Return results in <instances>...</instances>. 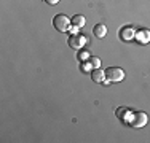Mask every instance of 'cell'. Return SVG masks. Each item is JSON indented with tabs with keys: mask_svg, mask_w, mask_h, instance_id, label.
<instances>
[{
	"mask_svg": "<svg viewBox=\"0 0 150 143\" xmlns=\"http://www.w3.org/2000/svg\"><path fill=\"white\" fill-rule=\"evenodd\" d=\"M90 57H91V56L88 54V53H83V51H81L80 54H78V60H80V62H85V60H88Z\"/></svg>",
	"mask_w": 150,
	"mask_h": 143,
	"instance_id": "cell-12",
	"label": "cell"
},
{
	"mask_svg": "<svg viewBox=\"0 0 150 143\" xmlns=\"http://www.w3.org/2000/svg\"><path fill=\"white\" fill-rule=\"evenodd\" d=\"M88 60L91 62L93 69H99V67H101V59H99V57H96V56H91Z\"/></svg>",
	"mask_w": 150,
	"mask_h": 143,
	"instance_id": "cell-11",
	"label": "cell"
},
{
	"mask_svg": "<svg viewBox=\"0 0 150 143\" xmlns=\"http://www.w3.org/2000/svg\"><path fill=\"white\" fill-rule=\"evenodd\" d=\"M147 121H149V118H147V114H145L144 111H136L131 114V121H129V124L133 127H144L145 124H147Z\"/></svg>",
	"mask_w": 150,
	"mask_h": 143,
	"instance_id": "cell-4",
	"label": "cell"
},
{
	"mask_svg": "<svg viewBox=\"0 0 150 143\" xmlns=\"http://www.w3.org/2000/svg\"><path fill=\"white\" fill-rule=\"evenodd\" d=\"M69 32H70V35H77V34H78V27L72 24V26H70V29H69Z\"/></svg>",
	"mask_w": 150,
	"mask_h": 143,
	"instance_id": "cell-13",
	"label": "cell"
},
{
	"mask_svg": "<svg viewBox=\"0 0 150 143\" xmlns=\"http://www.w3.org/2000/svg\"><path fill=\"white\" fill-rule=\"evenodd\" d=\"M105 80H109L110 83H120L125 80V72L120 67H109L105 70Z\"/></svg>",
	"mask_w": 150,
	"mask_h": 143,
	"instance_id": "cell-2",
	"label": "cell"
},
{
	"mask_svg": "<svg viewBox=\"0 0 150 143\" xmlns=\"http://www.w3.org/2000/svg\"><path fill=\"white\" fill-rule=\"evenodd\" d=\"M72 24L77 26L78 29H81V27L86 26V18H85L83 14H75V16L72 18Z\"/></svg>",
	"mask_w": 150,
	"mask_h": 143,
	"instance_id": "cell-9",
	"label": "cell"
},
{
	"mask_svg": "<svg viewBox=\"0 0 150 143\" xmlns=\"http://www.w3.org/2000/svg\"><path fill=\"white\" fill-rule=\"evenodd\" d=\"M118 35H120L121 41H131V40H134V37H136V29L133 26H125V27L120 29Z\"/></svg>",
	"mask_w": 150,
	"mask_h": 143,
	"instance_id": "cell-5",
	"label": "cell"
},
{
	"mask_svg": "<svg viewBox=\"0 0 150 143\" xmlns=\"http://www.w3.org/2000/svg\"><path fill=\"white\" fill-rule=\"evenodd\" d=\"M134 40L139 45H147V43H150V30L149 29H139V30H136Z\"/></svg>",
	"mask_w": 150,
	"mask_h": 143,
	"instance_id": "cell-6",
	"label": "cell"
},
{
	"mask_svg": "<svg viewBox=\"0 0 150 143\" xmlns=\"http://www.w3.org/2000/svg\"><path fill=\"white\" fill-rule=\"evenodd\" d=\"M45 3H48V5H58L59 0H45Z\"/></svg>",
	"mask_w": 150,
	"mask_h": 143,
	"instance_id": "cell-14",
	"label": "cell"
},
{
	"mask_svg": "<svg viewBox=\"0 0 150 143\" xmlns=\"http://www.w3.org/2000/svg\"><path fill=\"white\" fill-rule=\"evenodd\" d=\"M91 69H93V65H91L90 60H85V62L80 64V70L83 72V73H86V72H91Z\"/></svg>",
	"mask_w": 150,
	"mask_h": 143,
	"instance_id": "cell-10",
	"label": "cell"
},
{
	"mask_svg": "<svg viewBox=\"0 0 150 143\" xmlns=\"http://www.w3.org/2000/svg\"><path fill=\"white\" fill-rule=\"evenodd\" d=\"M67 43H69V46H70L72 49H81V48H83V46L88 43V37H85V35H80V34L70 35L69 40H67Z\"/></svg>",
	"mask_w": 150,
	"mask_h": 143,
	"instance_id": "cell-3",
	"label": "cell"
},
{
	"mask_svg": "<svg viewBox=\"0 0 150 143\" xmlns=\"http://www.w3.org/2000/svg\"><path fill=\"white\" fill-rule=\"evenodd\" d=\"M91 78H93V81H94V83H104V81H105V70L93 69Z\"/></svg>",
	"mask_w": 150,
	"mask_h": 143,
	"instance_id": "cell-7",
	"label": "cell"
},
{
	"mask_svg": "<svg viewBox=\"0 0 150 143\" xmlns=\"http://www.w3.org/2000/svg\"><path fill=\"white\" fill-rule=\"evenodd\" d=\"M53 26L58 32H69L70 26H72V19H69L66 14H56L53 18Z\"/></svg>",
	"mask_w": 150,
	"mask_h": 143,
	"instance_id": "cell-1",
	"label": "cell"
},
{
	"mask_svg": "<svg viewBox=\"0 0 150 143\" xmlns=\"http://www.w3.org/2000/svg\"><path fill=\"white\" fill-rule=\"evenodd\" d=\"M93 34H94V37L96 38H104L105 35H107V27L104 26V24H96L94 29H93Z\"/></svg>",
	"mask_w": 150,
	"mask_h": 143,
	"instance_id": "cell-8",
	"label": "cell"
}]
</instances>
